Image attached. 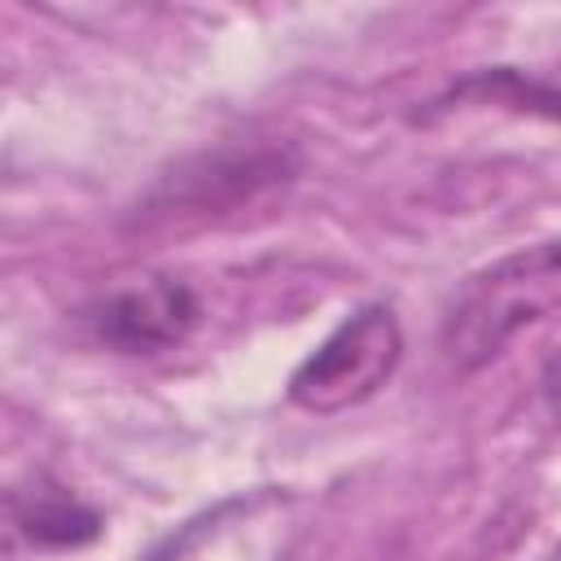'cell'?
<instances>
[{
  "mask_svg": "<svg viewBox=\"0 0 561 561\" xmlns=\"http://www.w3.org/2000/svg\"><path fill=\"white\" fill-rule=\"evenodd\" d=\"M561 307V241L526 245L486 272L469 276L443 324V351L456 368L473 373L504 351V342Z\"/></svg>",
  "mask_w": 561,
  "mask_h": 561,
  "instance_id": "1",
  "label": "cell"
},
{
  "mask_svg": "<svg viewBox=\"0 0 561 561\" xmlns=\"http://www.w3.org/2000/svg\"><path fill=\"white\" fill-rule=\"evenodd\" d=\"M403 333L390 307L368 302L346 316L289 377V399L307 412H342L373 399L399 368Z\"/></svg>",
  "mask_w": 561,
  "mask_h": 561,
  "instance_id": "2",
  "label": "cell"
},
{
  "mask_svg": "<svg viewBox=\"0 0 561 561\" xmlns=\"http://www.w3.org/2000/svg\"><path fill=\"white\" fill-rule=\"evenodd\" d=\"M197 316V294L167 272H145L88 307V324L96 329V337L131 355L180 346L193 333Z\"/></svg>",
  "mask_w": 561,
  "mask_h": 561,
  "instance_id": "3",
  "label": "cell"
},
{
  "mask_svg": "<svg viewBox=\"0 0 561 561\" xmlns=\"http://www.w3.org/2000/svg\"><path fill=\"white\" fill-rule=\"evenodd\" d=\"M13 522L39 548H83L101 539V517L75 491L53 478H35L31 486L13 491Z\"/></svg>",
  "mask_w": 561,
  "mask_h": 561,
  "instance_id": "4",
  "label": "cell"
},
{
  "mask_svg": "<svg viewBox=\"0 0 561 561\" xmlns=\"http://www.w3.org/2000/svg\"><path fill=\"white\" fill-rule=\"evenodd\" d=\"M473 88L495 92V96H508V101H530V110H543V114L561 118V92H543L539 83L522 79V75H517V70H508V66H500V70H491V75L469 79L460 92H473Z\"/></svg>",
  "mask_w": 561,
  "mask_h": 561,
  "instance_id": "5",
  "label": "cell"
},
{
  "mask_svg": "<svg viewBox=\"0 0 561 561\" xmlns=\"http://www.w3.org/2000/svg\"><path fill=\"white\" fill-rule=\"evenodd\" d=\"M539 390L543 403L552 412V421L561 425V324L552 329V337L543 342V359H539Z\"/></svg>",
  "mask_w": 561,
  "mask_h": 561,
  "instance_id": "6",
  "label": "cell"
},
{
  "mask_svg": "<svg viewBox=\"0 0 561 561\" xmlns=\"http://www.w3.org/2000/svg\"><path fill=\"white\" fill-rule=\"evenodd\" d=\"M557 561H561V557H557Z\"/></svg>",
  "mask_w": 561,
  "mask_h": 561,
  "instance_id": "7",
  "label": "cell"
}]
</instances>
